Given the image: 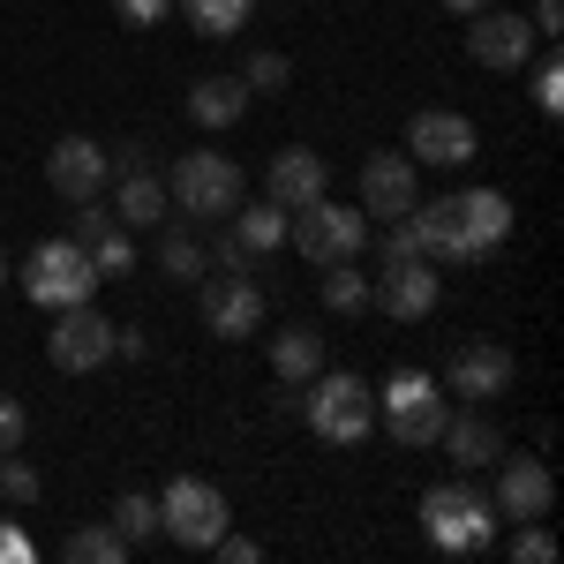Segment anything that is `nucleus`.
<instances>
[{
    "label": "nucleus",
    "instance_id": "26",
    "mask_svg": "<svg viewBox=\"0 0 564 564\" xmlns=\"http://www.w3.org/2000/svg\"><path fill=\"white\" fill-rule=\"evenodd\" d=\"M181 8H188V31H204V39H234V31L249 23L257 0H181Z\"/></svg>",
    "mask_w": 564,
    "mask_h": 564
},
{
    "label": "nucleus",
    "instance_id": "33",
    "mask_svg": "<svg viewBox=\"0 0 564 564\" xmlns=\"http://www.w3.org/2000/svg\"><path fill=\"white\" fill-rule=\"evenodd\" d=\"M557 557V542L542 534V520H520V542H512V564H550Z\"/></svg>",
    "mask_w": 564,
    "mask_h": 564
},
{
    "label": "nucleus",
    "instance_id": "18",
    "mask_svg": "<svg viewBox=\"0 0 564 564\" xmlns=\"http://www.w3.org/2000/svg\"><path fill=\"white\" fill-rule=\"evenodd\" d=\"M444 384L459 391V399H497V391H512V354L505 347H459L452 369H444Z\"/></svg>",
    "mask_w": 564,
    "mask_h": 564
},
{
    "label": "nucleus",
    "instance_id": "29",
    "mask_svg": "<svg viewBox=\"0 0 564 564\" xmlns=\"http://www.w3.org/2000/svg\"><path fill=\"white\" fill-rule=\"evenodd\" d=\"M113 527L129 534V550H135V542H151V534H159V497H143V489H129V497L113 505Z\"/></svg>",
    "mask_w": 564,
    "mask_h": 564
},
{
    "label": "nucleus",
    "instance_id": "15",
    "mask_svg": "<svg viewBox=\"0 0 564 564\" xmlns=\"http://www.w3.org/2000/svg\"><path fill=\"white\" fill-rule=\"evenodd\" d=\"M550 497H557V481H550V467L534 459V452H512L505 467H497V512H512V520H542L550 512Z\"/></svg>",
    "mask_w": 564,
    "mask_h": 564
},
{
    "label": "nucleus",
    "instance_id": "38",
    "mask_svg": "<svg viewBox=\"0 0 564 564\" xmlns=\"http://www.w3.org/2000/svg\"><path fill=\"white\" fill-rule=\"evenodd\" d=\"M527 23H534V39H557V31H564V0H534Z\"/></svg>",
    "mask_w": 564,
    "mask_h": 564
},
{
    "label": "nucleus",
    "instance_id": "40",
    "mask_svg": "<svg viewBox=\"0 0 564 564\" xmlns=\"http://www.w3.org/2000/svg\"><path fill=\"white\" fill-rule=\"evenodd\" d=\"M271 414H302V384L279 377V384H271Z\"/></svg>",
    "mask_w": 564,
    "mask_h": 564
},
{
    "label": "nucleus",
    "instance_id": "4",
    "mask_svg": "<svg viewBox=\"0 0 564 564\" xmlns=\"http://www.w3.org/2000/svg\"><path fill=\"white\" fill-rule=\"evenodd\" d=\"M23 286H31L39 308H76V302H90V286H98V263H90V249L76 234H68V241H39L31 263H23Z\"/></svg>",
    "mask_w": 564,
    "mask_h": 564
},
{
    "label": "nucleus",
    "instance_id": "6",
    "mask_svg": "<svg viewBox=\"0 0 564 564\" xmlns=\"http://www.w3.org/2000/svg\"><path fill=\"white\" fill-rule=\"evenodd\" d=\"M166 196H174L188 218H234V204L249 196V181H241L234 159H218V151H188L174 166V188H166Z\"/></svg>",
    "mask_w": 564,
    "mask_h": 564
},
{
    "label": "nucleus",
    "instance_id": "5",
    "mask_svg": "<svg viewBox=\"0 0 564 564\" xmlns=\"http://www.w3.org/2000/svg\"><path fill=\"white\" fill-rule=\"evenodd\" d=\"M377 414L391 422L399 444H436V430H444V414H452V406H444V384H436L430 369H391Z\"/></svg>",
    "mask_w": 564,
    "mask_h": 564
},
{
    "label": "nucleus",
    "instance_id": "23",
    "mask_svg": "<svg viewBox=\"0 0 564 564\" xmlns=\"http://www.w3.org/2000/svg\"><path fill=\"white\" fill-rule=\"evenodd\" d=\"M316 369H324V339H316V332H279V339H271V377L308 384Z\"/></svg>",
    "mask_w": 564,
    "mask_h": 564
},
{
    "label": "nucleus",
    "instance_id": "35",
    "mask_svg": "<svg viewBox=\"0 0 564 564\" xmlns=\"http://www.w3.org/2000/svg\"><path fill=\"white\" fill-rule=\"evenodd\" d=\"M534 106H542V113H557V106H564V61H557V53L534 68Z\"/></svg>",
    "mask_w": 564,
    "mask_h": 564
},
{
    "label": "nucleus",
    "instance_id": "13",
    "mask_svg": "<svg viewBox=\"0 0 564 564\" xmlns=\"http://www.w3.org/2000/svg\"><path fill=\"white\" fill-rule=\"evenodd\" d=\"M204 324H212L218 339H249L263 324V286L249 279V271H218V279H204Z\"/></svg>",
    "mask_w": 564,
    "mask_h": 564
},
{
    "label": "nucleus",
    "instance_id": "22",
    "mask_svg": "<svg viewBox=\"0 0 564 564\" xmlns=\"http://www.w3.org/2000/svg\"><path fill=\"white\" fill-rule=\"evenodd\" d=\"M452 204H459V226H467L475 257H489V249L512 234V204H505L497 188H467V196H452Z\"/></svg>",
    "mask_w": 564,
    "mask_h": 564
},
{
    "label": "nucleus",
    "instance_id": "2",
    "mask_svg": "<svg viewBox=\"0 0 564 564\" xmlns=\"http://www.w3.org/2000/svg\"><path fill=\"white\" fill-rule=\"evenodd\" d=\"M422 527H430L436 550H452V557H467V550H489L497 542V505L467 489V481H444L422 497Z\"/></svg>",
    "mask_w": 564,
    "mask_h": 564
},
{
    "label": "nucleus",
    "instance_id": "7",
    "mask_svg": "<svg viewBox=\"0 0 564 564\" xmlns=\"http://www.w3.org/2000/svg\"><path fill=\"white\" fill-rule=\"evenodd\" d=\"M159 527L174 534L181 550H212L218 534H226V497L204 475H174L166 497H159Z\"/></svg>",
    "mask_w": 564,
    "mask_h": 564
},
{
    "label": "nucleus",
    "instance_id": "39",
    "mask_svg": "<svg viewBox=\"0 0 564 564\" xmlns=\"http://www.w3.org/2000/svg\"><path fill=\"white\" fill-rule=\"evenodd\" d=\"M113 8H121V15H129V23H159V15H166V8H174V0H113Z\"/></svg>",
    "mask_w": 564,
    "mask_h": 564
},
{
    "label": "nucleus",
    "instance_id": "12",
    "mask_svg": "<svg viewBox=\"0 0 564 564\" xmlns=\"http://www.w3.org/2000/svg\"><path fill=\"white\" fill-rule=\"evenodd\" d=\"M406 143H414V151H406L414 166H467V159L481 151L475 121H467V113H444V106L414 113V121H406Z\"/></svg>",
    "mask_w": 564,
    "mask_h": 564
},
{
    "label": "nucleus",
    "instance_id": "27",
    "mask_svg": "<svg viewBox=\"0 0 564 564\" xmlns=\"http://www.w3.org/2000/svg\"><path fill=\"white\" fill-rule=\"evenodd\" d=\"M159 271H166V279H181V286H188V279H204V271H212V257H204V241H196V234H159Z\"/></svg>",
    "mask_w": 564,
    "mask_h": 564
},
{
    "label": "nucleus",
    "instance_id": "36",
    "mask_svg": "<svg viewBox=\"0 0 564 564\" xmlns=\"http://www.w3.org/2000/svg\"><path fill=\"white\" fill-rule=\"evenodd\" d=\"M31 436V414H23V399L15 391H0V452H15Z\"/></svg>",
    "mask_w": 564,
    "mask_h": 564
},
{
    "label": "nucleus",
    "instance_id": "17",
    "mask_svg": "<svg viewBox=\"0 0 564 564\" xmlns=\"http://www.w3.org/2000/svg\"><path fill=\"white\" fill-rule=\"evenodd\" d=\"M414 234H422V257L430 263H475V241H467V226H459V204L444 196V204H414Z\"/></svg>",
    "mask_w": 564,
    "mask_h": 564
},
{
    "label": "nucleus",
    "instance_id": "14",
    "mask_svg": "<svg viewBox=\"0 0 564 564\" xmlns=\"http://www.w3.org/2000/svg\"><path fill=\"white\" fill-rule=\"evenodd\" d=\"M422 204V188H414V159L406 151H377L369 166H361V212L369 218H406Z\"/></svg>",
    "mask_w": 564,
    "mask_h": 564
},
{
    "label": "nucleus",
    "instance_id": "24",
    "mask_svg": "<svg viewBox=\"0 0 564 564\" xmlns=\"http://www.w3.org/2000/svg\"><path fill=\"white\" fill-rule=\"evenodd\" d=\"M234 234L249 241V257H271L286 241V204H234Z\"/></svg>",
    "mask_w": 564,
    "mask_h": 564
},
{
    "label": "nucleus",
    "instance_id": "9",
    "mask_svg": "<svg viewBox=\"0 0 564 564\" xmlns=\"http://www.w3.org/2000/svg\"><path fill=\"white\" fill-rule=\"evenodd\" d=\"M467 53H475L481 68H497V76H520L527 61H534V23H520V8H475Z\"/></svg>",
    "mask_w": 564,
    "mask_h": 564
},
{
    "label": "nucleus",
    "instance_id": "28",
    "mask_svg": "<svg viewBox=\"0 0 564 564\" xmlns=\"http://www.w3.org/2000/svg\"><path fill=\"white\" fill-rule=\"evenodd\" d=\"M324 308H332V316L369 308V279L354 271V257H347V263H324Z\"/></svg>",
    "mask_w": 564,
    "mask_h": 564
},
{
    "label": "nucleus",
    "instance_id": "8",
    "mask_svg": "<svg viewBox=\"0 0 564 564\" xmlns=\"http://www.w3.org/2000/svg\"><path fill=\"white\" fill-rule=\"evenodd\" d=\"M53 316H61V324L45 332V354H53V369L84 377V369H106V361H113V316H98L90 302L53 308Z\"/></svg>",
    "mask_w": 564,
    "mask_h": 564
},
{
    "label": "nucleus",
    "instance_id": "32",
    "mask_svg": "<svg viewBox=\"0 0 564 564\" xmlns=\"http://www.w3.org/2000/svg\"><path fill=\"white\" fill-rule=\"evenodd\" d=\"M0 497L8 505H39V467H23L15 452H0Z\"/></svg>",
    "mask_w": 564,
    "mask_h": 564
},
{
    "label": "nucleus",
    "instance_id": "21",
    "mask_svg": "<svg viewBox=\"0 0 564 564\" xmlns=\"http://www.w3.org/2000/svg\"><path fill=\"white\" fill-rule=\"evenodd\" d=\"M166 204H174V196L159 188V174H151V166L113 174V218H121V226H159V218H166Z\"/></svg>",
    "mask_w": 564,
    "mask_h": 564
},
{
    "label": "nucleus",
    "instance_id": "19",
    "mask_svg": "<svg viewBox=\"0 0 564 564\" xmlns=\"http://www.w3.org/2000/svg\"><path fill=\"white\" fill-rule=\"evenodd\" d=\"M249 113V84L241 76H204V84H188V121L196 129H234Z\"/></svg>",
    "mask_w": 564,
    "mask_h": 564
},
{
    "label": "nucleus",
    "instance_id": "30",
    "mask_svg": "<svg viewBox=\"0 0 564 564\" xmlns=\"http://www.w3.org/2000/svg\"><path fill=\"white\" fill-rule=\"evenodd\" d=\"M90 263H98V279H129L135 271V249H129V234H121V218L90 241Z\"/></svg>",
    "mask_w": 564,
    "mask_h": 564
},
{
    "label": "nucleus",
    "instance_id": "34",
    "mask_svg": "<svg viewBox=\"0 0 564 564\" xmlns=\"http://www.w3.org/2000/svg\"><path fill=\"white\" fill-rule=\"evenodd\" d=\"M204 257H212L218 271H249V279H257V257H249V241H241V234H234V226H226V234H218V249H204Z\"/></svg>",
    "mask_w": 564,
    "mask_h": 564
},
{
    "label": "nucleus",
    "instance_id": "31",
    "mask_svg": "<svg viewBox=\"0 0 564 564\" xmlns=\"http://www.w3.org/2000/svg\"><path fill=\"white\" fill-rule=\"evenodd\" d=\"M241 84H249V98H279V90L294 84V68H286V53H249V68H241Z\"/></svg>",
    "mask_w": 564,
    "mask_h": 564
},
{
    "label": "nucleus",
    "instance_id": "41",
    "mask_svg": "<svg viewBox=\"0 0 564 564\" xmlns=\"http://www.w3.org/2000/svg\"><path fill=\"white\" fill-rule=\"evenodd\" d=\"M23 557H31V542H23L15 527H0V564H23Z\"/></svg>",
    "mask_w": 564,
    "mask_h": 564
},
{
    "label": "nucleus",
    "instance_id": "3",
    "mask_svg": "<svg viewBox=\"0 0 564 564\" xmlns=\"http://www.w3.org/2000/svg\"><path fill=\"white\" fill-rule=\"evenodd\" d=\"M286 241H294L308 263H347V257H361V241H369V212L316 196V204H302V212L286 218Z\"/></svg>",
    "mask_w": 564,
    "mask_h": 564
},
{
    "label": "nucleus",
    "instance_id": "1",
    "mask_svg": "<svg viewBox=\"0 0 564 564\" xmlns=\"http://www.w3.org/2000/svg\"><path fill=\"white\" fill-rule=\"evenodd\" d=\"M302 414H308V430L324 436V444H361V436L377 430V391L361 384V377H308L302 384Z\"/></svg>",
    "mask_w": 564,
    "mask_h": 564
},
{
    "label": "nucleus",
    "instance_id": "37",
    "mask_svg": "<svg viewBox=\"0 0 564 564\" xmlns=\"http://www.w3.org/2000/svg\"><path fill=\"white\" fill-rule=\"evenodd\" d=\"M212 550H218V564H257V557H263V550L249 542V534H218Z\"/></svg>",
    "mask_w": 564,
    "mask_h": 564
},
{
    "label": "nucleus",
    "instance_id": "42",
    "mask_svg": "<svg viewBox=\"0 0 564 564\" xmlns=\"http://www.w3.org/2000/svg\"><path fill=\"white\" fill-rule=\"evenodd\" d=\"M444 8H452V15H475V8H489V0H444Z\"/></svg>",
    "mask_w": 564,
    "mask_h": 564
},
{
    "label": "nucleus",
    "instance_id": "10",
    "mask_svg": "<svg viewBox=\"0 0 564 564\" xmlns=\"http://www.w3.org/2000/svg\"><path fill=\"white\" fill-rule=\"evenodd\" d=\"M45 181H53L68 204L106 196V181H113V166H106V143H98V135H61V143L45 151Z\"/></svg>",
    "mask_w": 564,
    "mask_h": 564
},
{
    "label": "nucleus",
    "instance_id": "43",
    "mask_svg": "<svg viewBox=\"0 0 564 564\" xmlns=\"http://www.w3.org/2000/svg\"><path fill=\"white\" fill-rule=\"evenodd\" d=\"M0 286H8V257H0Z\"/></svg>",
    "mask_w": 564,
    "mask_h": 564
},
{
    "label": "nucleus",
    "instance_id": "16",
    "mask_svg": "<svg viewBox=\"0 0 564 564\" xmlns=\"http://www.w3.org/2000/svg\"><path fill=\"white\" fill-rule=\"evenodd\" d=\"M263 181H271V204H286V212H302V204H316V196H332V166H324L316 151H279Z\"/></svg>",
    "mask_w": 564,
    "mask_h": 564
},
{
    "label": "nucleus",
    "instance_id": "25",
    "mask_svg": "<svg viewBox=\"0 0 564 564\" xmlns=\"http://www.w3.org/2000/svg\"><path fill=\"white\" fill-rule=\"evenodd\" d=\"M61 557L68 564H129V534L121 527H76L61 542Z\"/></svg>",
    "mask_w": 564,
    "mask_h": 564
},
{
    "label": "nucleus",
    "instance_id": "11",
    "mask_svg": "<svg viewBox=\"0 0 564 564\" xmlns=\"http://www.w3.org/2000/svg\"><path fill=\"white\" fill-rule=\"evenodd\" d=\"M369 302L384 308V316H399V324L430 316V308H436V263L430 257H384L377 286H369Z\"/></svg>",
    "mask_w": 564,
    "mask_h": 564
},
{
    "label": "nucleus",
    "instance_id": "20",
    "mask_svg": "<svg viewBox=\"0 0 564 564\" xmlns=\"http://www.w3.org/2000/svg\"><path fill=\"white\" fill-rule=\"evenodd\" d=\"M436 444L459 459V467H489L497 452H505V430L489 422V414H444V430H436Z\"/></svg>",
    "mask_w": 564,
    "mask_h": 564
}]
</instances>
